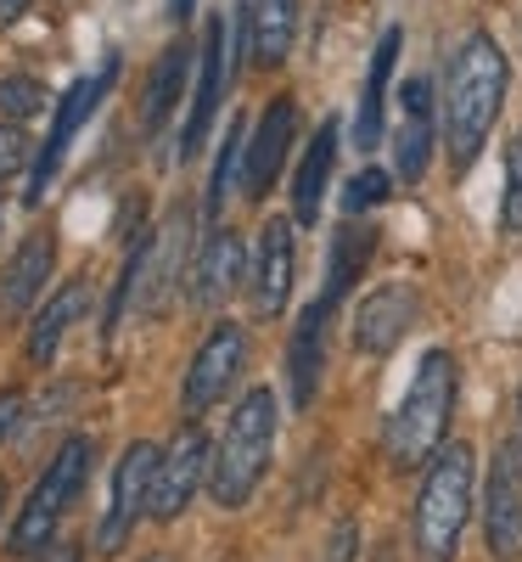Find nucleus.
Here are the masks:
<instances>
[{"label": "nucleus", "instance_id": "obj_3", "mask_svg": "<svg viewBox=\"0 0 522 562\" xmlns=\"http://www.w3.org/2000/svg\"><path fill=\"white\" fill-rule=\"evenodd\" d=\"M455 394H461V366L450 349H427L416 378L405 389V400L388 416V461L394 467H427L444 450L450 416H455Z\"/></svg>", "mask_w": 522, "mask_h": 562}, {"label": "nucleus", "instance_id": "obj_36", "mask_svg": "<svg viewBox=\"0 0 522 562\" xmlns=\"http://www.w3.org/2000/svg\"><path fill=\"white\" fill-rule=\"evenodd\" d=\"M517 439H522V389H517Z\"/></svg>", "mask_w": 522, "mask_h": 562}, {"label": "nucleus", "instance_id": "obj_38", "mask_svg": "<svg viewBox=\"0 0 522 562\" xmlns=\"http://www.w3.org/2000/svg\"><path fill=\"white\" fill-rule=\"evenodd\" d=\"M0 506H7V484H0Z\"/></svg>", "mask_w": 522, "mask_h": 562}, {"label": "nucleus", "instance_id": "obj_16", "mask_svg": "<svg viewBox=\"0 0 522 562\" xmlns=\"http://www.w3.org/2000/svg\"><path fill=\"white\" fill-rule=\"evenodd\" d=\"M293 270H298V243H293V220H270L259 231V248H253V310L264 321H275L293 299Z\"/></svg>", "mask_w": 522, "mask_h": 562}, {"label": "nucleus", "instance_id": "obj_2", "mask_svg": "<svg viewBox=\"0 0 522 562\" xmlns=\"http://www.w3.org/2000/svg\"><path fill=\"white\" fill-rule=\"evenodd\" d=\"M275 428H281V405H275L270 389H248L242 400H236L225 434L214 445V461H208V495H214V506L242 512L253 501V490L270 473V456H275Z\"/></svg>", "mask_w": 522, "mask_h": 562}, {"label": "nucleus", "instance_id": "obj_8", "mask_svg": "<svg viewBox=\"0 0 522 562\" xmlns=\"http://www.w3.org/2000/svg\"><path fill=\"white\" fill-rule=\"evenodd\" d=\"M185 248H192V214L185 209H174L152 237H140V270H135V310L140 315H163L174 304Z\"/></svg>", "mask_w": 522, "mask_h": 562}, {"label": "nucleus", "instance_id": "obj_29", "mask_svg": "<svg viewBox=\"0 0 522 562\" xmlns=\"http://www.w3.org/2000/svg\"><path fill=\"white\" fill-rule=\"evenodd\" d=\"M0 108H7L12 119H29L45 108V90L34 79H0Z\"/></svg>", "mask_w": 522, "mask_h": 562}, {"label": "nucleus", "instance_id": "obj_28", "mask_svg": "<svg viewBox=\"0 0 522 562\" xmlns=\"http://www.w3.org/2000/svg\"><path fill=\"white\" fill-rule=\"evenodd\" d=\"M500 225L522 237V135L506 147V198H500Z\"/></svg>", "mask_w": 522, "mask_h": 562}, {"label": "nucleus", "instance_id": "obj_33", "mask_svg": "<svg viewBox=\"0 0 522 562\" xmlns=\"http://www.w3.org/2000/svg\"><path fill=\"white\" fill-rule=\"evenodd\" d=\"M39 562H79V546L73 540H52V546L39 551Z\"/></svg>", "mask_w": 522, "mask_h": 562}, {"label": "nucleus", "instance_id": "obj_12", "mask_svg": "<svg viewBox=\"0 0 522 562\" xmlns=\"http://www.w3.org/2000/svg\"><path fill=\"white\" fill-rule=\"evenodd\" d=\"M293 140H298V102L293 97H275L253 135H248V164H242V198H270V186L281 180V169H287V153H293Z\"/></svg>", "mask_w": 522, "mask_h": 562}, {"label": "nucleus", "instance_id": "obj_10", "mask_svg": "<svg viewBox=\"0 0 522 562\" xmlns=\"http://www.w3.org/2000/svg\"><path fill=\"white\" fill-rule=\"evenodd\" d=\"M484 540L495 562H522V439L495 450L484 490Z\"/></svg>", "mask_w": 522, "mask_h": 562}, {"label": "nucleus", "instance_id": "obj_15", "mask_svg": "<svg viewBox=\"0 0 522 562\" xmlns=\"http://www.w3.org/2000/svg\"><path fill=\"white\" fill-rule=\"evenodd\" d=\"M225 18H208L203 29V52H197V90H192V113H185V130H180V158L203 153V140L219 119V97H225V79H230V63H225Z\"/></svg>", "mask_w": 522, "mask_h": 562}, {"label": "nucleus", "instance_id": "obj_5", "mask_svg": "<svg viewBox=\"0 0 522 562\" xmlns=\"http://www.w3.org/2000/svg\"><path fill=\"white\" fill-rule=\"evenodd\" d=\"M90 456H97L90 434H73V439H63V450H57L52 461H45L39 484H34L29 501L18 506V524H12V535H7V551H12V557H39L45 546H52L57 524L68 518V506H73L79 490H84Z\"/></svg>", "mask_w": 522, "mask_h": 562}, {"label": "nucleus", "instance_id": "obj_24", "mask_svg": "<svg viewBox=\"0 0 522 562\" xmlns=\"http://www.w3.org/2000/svg\"><path fill=\"white\" fill-rule=\"evenodd\" d=\"M331 169H338V119H326L309 140V153L293 175V220L298 225H315L320 220V203H326V186H331Z\"/></svg>", "mask_w": 522, "mask_h": 562}, {"label": "nucleus", "instance_id": "obj_21", "mask_svg": "<svg viewBox=\"0 0 522 562\" xmlns=\"http://www.w3.org/2000/svg\"><path fill=\"white\" fill-rule=\"evenodd\" d=\"M52 265H57V243L45 237V231L23 237V248L7 259V270H0V315H23V310L45 293Z\"/></svg>", "mask_w": 522, "mask_h": 562}, {"label": "nucleus", "instance_id": "obj_35", "mask_svg": "<svg viewBox=\"0 0 522 562\" xmlns=\"http://www.w3.org/2000/svg\"><path fill=\"white\" fill-rule=\"evenodd\" d=\"M192 12H197V0H169V18H174V23H185Z\"/></svg>", "mask_w": 522, "mask_h": 562}, {"label": "nucleus", "instance_id": "obj_1", "mask_svg": "<svg viewBox=\"0 0 522 562\" xmlns=\"http://www.w3.org/2000/svg\"><path fill=\"white\" fill-rule=\"evenodd\" d=\"M506 85H511V63L500 52L495 34H466L450 57V74H444V153H450V169L466 175L478 164L484 140L506 108Z\"/></svg>", "mask_w": 522, "mask_h": 562}, {"label": "nucleus", "instance_id": "obj_14", "mask_svg": "<svg viewBox=\"0 0 522 562\" xmlns=\"http://www.w3.org/2000/svg\"><path fill=\"white\" fill-rule=\"evenodd\" d=\"M416 310H421V299L410 281H383L354 310V349L360 355H394L405 344V333L416 326Z\"/></svg>", "mask_w": 522, "mask_h": 562}, {"label": "nucleus", "instance_id": "obj_19", "mask_svg": "<svg viewBox=\"0 0 522 562\" xmlns=\"http://www.w3.org/2000/svg\"><path fill=\"white\" fill-rule=\"evenodd\" d=\"M242 34L259 68H281L298 40V0H242Z\"/></svg>", "mask_w": 522, "mask_h": 562}, {"label": "nucleus", "instance_id": "obj_39", "mask_svg": "<svg viewBox=\"0 0 522 562\" xmlns=\"http://www.w3.org/2000/svg\"><path fill=\"white\" fill-rule=\"evenodd\" d=\"M0 225H7V209H0Z\"/></svg>", "mask_w": 522, "mask_h": 562}, {"label": "nucleus", "instance_id": "obj_17", "mask_svg": "<svg viewBox=\"0 0 522 562\" xmlns=\"http://www.w3.org/2000/svg\"><path fill=\"white\" fill-rule=\"evenodd\" d=\"M242 276H248V248H242V237H236L230 225H214L208 231V243L197 248V270H192V299L203 304V310H219L236 288H242Z\"/></svg>", "mask_w": 522, "mask_h": 562}, {"label": "nucleus", "instance_id": "obj_7", "mask_svg": "<svg viewBox=\"0 0 522 562\" xmlns=\"http://www.w3.org/2000/svg\"><path fill=\"white\" fill-rule=\"evenodd\" d=\"M158 461H163V450H158V445H147V439L124 445V456H118V467H113V490H107L102 529H97V551H102V557H118V551H124V540L135 535V524L147 518Z\"/></svg>", "mask_w": 522, "mask_h": 562}, {"label": "nucleus", "instance_id": "obj_6", "mask_svg": "<svg viewBox=\"0 0 522 562\" xmlns=\"http://www.w3.org/2000/svg\"><path fill=\"white\" fill-rule=\"evenodd\" d=\"M118 68H124V63H118V52H107L97 74H84V79H73V85H68V97L57 102V119H52V135H45V147H39V158H34V175H29V192H23V203H29V209H39V203H45V186L57 180L63 153L73 147V135H79L90 119H97V108L113 97Z\"/></svg>", "mask_w": 522, "mask_h": 562}, {"label": "nucleus", "instance_id": "obj_34", "mask_svg": "<svg viewBox=\"0 0 522 562\" xmlns=\"http://www.w3.org/2000/svg\"><path fill=\"white\" fill-rule=\"evenodd\" d=\"M29 7H34V0H0V29H12Z\"/></svg>", "mask_w": 522, "mask_h": 562}, {"label": "nucleus", "instance_id": "obj_22", "mask_svg": "<svg viewBox=\"0 0 522 562\" xmlns=\"http://www.w3.org/2000/svg\"><path fill=\"white\" fill-rule=\"evenodd\" d=\"M84 310H90V281H84V276H68L63 288L45 299V310L34 315V326H29V360H34V366H52L57 349H63V338H68V326H73Z\"/></svg>", "mask_w": 522, "mask_h": 562}, {"label": "nucleus", "instance_id": "obj_32", "mask_svg": "<svg viewBox=\"0 0 522 562\" xmlns=\"http://www.w3.org/2000/svg\"><path fill=\"white\" fill-rule=\"evenodd\" d=\"M331 562H354V524L338 529V540H331Z\"/></svg>", "mask_w": 522, "mask_h": 562}, {"label": "nucleus", "instance_id": "obj_4", "mask_svg": "<svg viewBox=\"0 0 522 562\" xmlns=\"http://www.w3.org/2000/svg\"><path fill=\"white\" fill-rule=\"evenodd\" d=\"M472 490H478V456L472 445H444L427 461V479L410 512V540L421 562H455L461 535L472 524Z\"/></svg>", "mask_w": 522, "mask_h": 562}, {"label": "nucleus", "instance_id": "obj_37", "mask_svg": "<svg viewBox=\"0 0 522 562\" xmlns=\"http://www.w3.org/2000/svg\"><path fill=\"white\" fill-rule=\"evenodd\" d=\"M140 562H169V557H163V551H152V557H140Z\"/></svg>", "mask_w": 522, "mask_h": 562}, {"label": "nucleus", "instance_id": "obj_30", "mask_svg": "<svg viewBox=\"0 0 522 562\" xmlns=\"http://www.w3.org/2000/svg\"><path fill=\"white\" fill-rule=\"evenodd\" d=\"M29 147H34V140H29L18 124H0V180H12V175L29 164Z\"/></svg>", "mask_w": 522, "mask_h": 562}, {"label": "nucleus", "instance_id": "obj_18", "mask_svg": "<svg viewBox=\"0 0 522 562\" xmlns=\"http://www.w3.org/2000/svg\"><path fill=\"white\" fill-rule=\"evenodd\" d=\"M326 321H331V310L315 299V304L298 315L293 344H287V383H293V405H298V411L315 405L320 378H326Z\"/></svg>", "mask_w": 522, "mask_h": 562}, {"label": "nucleus", "instance_id": "obj_23", "mask_svg": "<svg viewBox=\"0 0 522 562\" xmlns=\"http://www.w3.org/2000/svg\"><path fill=\"white\" fill-rule=\"evenodd\" d=\"M371 254H376V231L343 220L338 237H331V254H326V288H320V304H326V310H338V304L354 293V281L365 276Z\"/></svg>", "mask_w": 522, "mask_h": 562}, {"label": "nucleus", "instance_id": "obj_25", "mask_svg": "<svg viewBox=\"0 0 522 562\" xmlns=\"http://www.w3.org/2000/svg\"><path fill=\"white\" fill-rule=\"evenodd\" d=\"M185 74H192V45H185V40L163 45V57L152 63V79H147V97H140V130H147V135H158L174 119Z\"/></svg>", "mask_w": 522, "mask_h": 562}, {"label": "nucleus", "instance_id": "obj_9", "mask_svg": "<svg viewBox=\"0 0 522 562\" xmlns=\"http://www.w3.org/2000/svg\"><path fill=\"white\" fill-rule=\"evenodd\" d=\"M208 461H214V450H208L203 428H197V422H185V428L169 439L163 461H158L152 506H147V518H152V524H174L180 512L192 506V495L208 484Z\"/></svg>", "mask_w": 522, "mask_h": 562}, {"label": "nucleus", "instance_id": "obj_27", "mask_svg": "<svg viewBox=\"0 0 522 562\" xmlns=\"http://www.w3.org/2000/svg\"><path fill=\"white\" fill-rule=\"evenodd\" d=\"M388 186H394L388 169H360V175L349 180V192H343V214L360 220V214H371L376 203H388Z\"/></svg>", "mask_w": 522, "mask_h": 562}, {"label": "nucleus", "instance_id": "obj_20", "mask_svg": "<svg viewBox=\"0 0 522 562\" xmlns=\"http://www.w3.org/2000/svg\"><path fill=\"white\" fill-rule=\"evenodd\" d=\"M399 45H405V29H383L371 52V68H365V85H360V108H354V147L371 153L383 140V108H388V79H394V63H399Z\"/></svg>", "mask_w": 522, "mask_h": 562}, {"label": "nucleus", "instance_id": "obj_11", "mask_svg": "<svg viewBox=\"0 0 522 562\" xmlns=\"http://www.w3.org/2000/svg\"><path fill=\"white\" fill-rule=\"evenodd\" d=\"M248 366V333L236 321H214V333L203 338V349L192 355V371H185V411H208L230 394V383L242 378Z\"/></svg>", "mask_w": 522, "mask_h": 562}, {"label": "nucleus", "instance_id": "obj_13", "mask_svg": "<svg viewBox=\"0 0 522 562\" xmlns=\"http://www.w3.org/2000/svg\"><path fill=\"white\" fill-rule=\"evenodd\" d=\"M433 147H439V108H433V85L421 74L405 79L399 90V124H394V175L405 186H416L433 164Z\"/></svg>", "mask_w": 522, "mask_h": 562}, {"label": "nucleus", "instance_id": "obj_31", "mask_svg": "<svg viewBox=\"0 0 522 562\" xmlns=\"http://www.w3.org/2000/svg\"><path fill=\"white\" fill-rule=\"evenodd\" d=\"M18 416H23V389H0V445L12 439Z\"/></svg>", "mask_w": 522, "mask_h": 562}, {"label": "nucleus", "instance_id": "obj_26", "mask_svg": "<svg viewBox=\"0 0 522 562\" xmlns=\"http://www.w3.org/2000/svg\"><path fill=\"white\" fill-rule=\"evenodd\" d=\"M242 164H248V130H242V119H230V124H225V147H219L214 175H208V220H214V225H219V214H225V198L236 192V175H242Z\"/></svg>", "mask_w": 522, "mask_h": 562}]
</instances>
